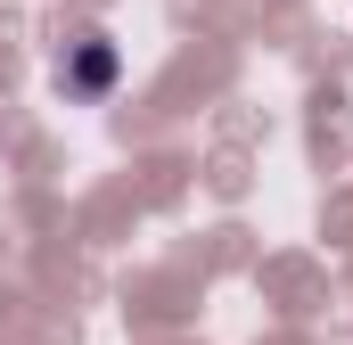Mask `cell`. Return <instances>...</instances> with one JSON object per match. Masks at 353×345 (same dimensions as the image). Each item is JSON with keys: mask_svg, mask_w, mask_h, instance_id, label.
I'll use <instances>...</instances> for the list:
<instances>
[{"mask_svg": "<svg viewBox=\"0 0 353 345\" xmlns=\"http://www.w3.org/2000/svg\"><path fill=\"white\" fill-rule=\"evenodd\" d=\"M58 83L74 90V99H107V90H115V41H107V33H83L74 58L58 66Z\"/></svg>", "mask_w": 353, "mask_h": 345, "instance_id": "obj_1", "label": "cell"}]
</instances>
